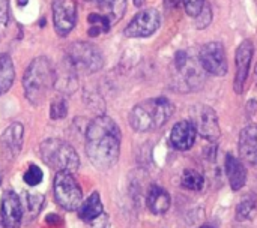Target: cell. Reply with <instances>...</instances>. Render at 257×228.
I'll return each mask as SVG.
<instances>
[{
  "mask_svg": "<svg viewBox=\"0 0 257 228\" xmlns=\"http://www.w3.org/2000/svg\"><path fill=\"white\" fill-rule=\"evenodd\" d=\"M15 78L14 63L8 54H0V95H5Z\"/></svg>",
  "mask_w": 257,
  "mask_h": 228,
  "instance_id": "obj_20",
  "label": "cell"
},
{
  "mask_svg": "<svg viewBox=\"0 0 257 228\" xmlns=\"http://www.w3.org/2000/svg\"><path fill=\"white\" fill-rule=\"evenodd\" d=\"M27 2H29V0H18V5H20V6H24V5H27Z\"/></svg>",
  "mask_w": 257,
  "mask_h": 228,
  "instance_id": "obj_33",
  "label": "cell"
},
{
  "mask_svg": "<svg viewBox=\"0 0 257 228\" xmlns=\"http://www.w3.org/2000/svg\"><path fill=\"white\" fill-rule=\"evenodd\" d=\"M23 135L24 129L20 123H12L6 128V131L2 135V146L9 155H18L23 146Z\"/></svg>",
  "mask_w": 257,
  "mask_h": 228,
  "instance_id": "obj_18",
  "label": "cell"
},
{
  "mask_svg": "<svg viewBox=\"0 0 257 228\" xmlns=\"http://www.w3.org/2000/svg\"><path fill=\"white\" fill-rule=\"evenodd\" d=\"M66 62L77 71L84 74H93L104 65L101 51L89 42H75L68 48Z\"/></svg>",
  "mask_w": 257,
  "mask_h": 228,
  "instance_id": "obj_6",
  "label": "cell"
},
{
  "mask_svg": "<svg viewBox=\"0 0 257 228\" xmlns=\"http://www.w3.org/2000/svg\"><path fill=\"white\" fill-rule=\"evenodd\" d=\"M190 122L196 128L197 134L205 140L215 143L221 137V129L218 123V116L209 105L196 104L190 108Z\"/></svg>",
  "mask_w": 257,
  "mask_h": 228,
  "instance_id": "obj_8",
  "label": "cell"
},
{
  "mask_svg": "<svg viewBox=\"0 0 257 228\" xmlns=\"http://www.w3.org/2000/svg\"><path fill=\"white\" fill-rule=\"evenodd\" d=\"M8 20V9H6V2L0 0V23H6Z\"/></svg>",
  "mask_w": 257,
  "mask_h": 228,
  "instance_id": "obj_30",
  "label": "cell"
},
{
  "mask_svg": "<svg viewBox=\"0 0 257 228\" xmlns=\"http://www.w3.org/2000/svg\"><path fill=\"white\" fill-rule=\"evenodd\" d=\"M173 66L176 69V87L179 90L196 92L205 86L206 71L200 63L199 56H193L182 50L175 54Z\"/></svg>",
  "mask_w": 257,
  "mask_h": 228,
  "instance_id": "obj_4",
  "label": "cell"
},
{
  "mask_svg": "<svg viewBox=\"0 0 257 228\" xmlns=\"http://www.w3.org/2000/svg\"><path fill=\"white\" fill-rule=\"evenodd\" d=\"M134 2V5L137 6V8H142L143 5H145V0H133Z\"/></svg>",
  "mask_w": 257,
  "mask_h": 228,
  "instance_id": "obj_32",
  "label": "cell"
},
{
  "mask_svg": "<svg viewBox=\"0 0 257 228\" xmlns=\"http://www.w3.org/2000/svg\"><path fill=\"white\" fill-rule=\"evenodd\" d=\"M197 18V27L199 29H205L209 23H211V18H212V11H211V6L209 5H205L202 12L196 17Z\"/></svg>",
  "mask_w": 257,
  "mask_h": 228,
  "instance_id": "obj_29",
  "label": "cell"
},
{
  "mask_svg": "<svg viewBox=\"0 0 257 228\" xmlns=\"http://www.w3.org/2000/svg\"><path fill=\"white\" fill-rule=\"evenodd\" d=\"M54 86H56V69L53 63L44 56L32 60L23 78L26 98L33 105H38L45 101V98L54 89Z\"/></svg>",
  "mask_w": 257,
  "mask_h": 228,
  "instance_id": "obj_3",
  "label": "cell"
},
{
  "mask_svg": "<svg viewBox=\"0 0 257 228\" xmlns=\"http://www.w3.org/2000/svg\"><path fill=\"white\" fill-rule=\"evenodd\" d=\"M2 222L6 228H18L23 219V204L20 197L14 191H6L2 195L0 206Z\"/></svg>",
  "mask_w": 257,
  "mask_h": 228,
  "instance_id": "obj_13",
  "label": "cell"
},
{
  "mask_svg": "<svg viewBox=\"0 0 257 228\" xmlns=\"http://www.w3.org/2000/svg\"><path fill=\"white\" fill-rule=\"evenodd\" d=\"M53 23L59 36H66L77 23L75 0H53Z\"/></svg>",
  "mask_w": 257,
  "mask_h": 228,
  "instance_id": "obj_11",
  "label": "cell"
},
{
  "mask_svg": "<svg viewBox=\"0 0 257 228\" xmlns=\"http://www.w3.org/2000/svg\"><path fill=\"white\" fill-rule=\"evenodd\" d=\"M104 213V207L99 198L98 192H93L87 200H84L81 203V206L78 207V216L84 221V222H92L96 218H99Z\"/></svg>",
  "mask_w": 257,
  "mask_h": 228,
  "instance_id": "obj_19",
  "label": "cell"
},
{
  "mask_svg": "<svg viewBox=\"0 0 257 228\" xmlns=\"http://www.w3.org/2000/svg\"><path fill=\"white\" fill-rule=\"evenodd\" d=\"M197 131L190 120L178 122L170 132V143L178 150H188L196 143Z\"/></svg>",
  "mask_w": 257,
  "mask_h": 228,
  "instance_id": "obj_15",
  "label": "cell"
},
{
  "mask_svg": "<svg viewBox=\"0 0 257 228\" xmlns=\"http://www.w3.org/2000/svg\"><path fill=\"white\" fill-rule=\"evenodd\" d=\"M202 66L208 74L223 77L227 74V56L221 42H208L199 51Z\"/></svg>",
  "mask_w": 257,
  "mask_h": 228,
  "instance_id": "obj_10",
  "label": "cell"
},
{
  "mask_svg": "<svg viewBox=\"0 0 257 228\" xmlns=\"http://www.w3.org/2000/svg\"><path fill=\"white\" fill-rule=\"evenodd\" d=\"M173 104L164 98H152L137 104L130 113V125L137 132H148L164 126L173 116Z\"/></svg>",
  "mask_w": 257,
  "mask_h": 228,
  "instance_id": "obj_2",
  "label": "cell"
},
{
  "mask_svg": "<svg viewBox=\"0 0 257 228\" xmlns=\"http://www.w3.org/2000/svg\"><path fill=\"white\" fill-rule=\"evenodd\" d=\"M54 197L57 204L65 210H78L83 203V192L72 173L57 171L54 177Z\"/></svg>",
  "mask_w": 257,
  "mask_h": 228,
  "instance_id": "obj_7",
  "label": "cell"
},
{
  "mask_svg": "<svg viewBox=\"0 0 257 228\" xmlns=\"http://www.w3.org/2000/svg\"><path fill=\"white\" fill-rule=\"evenodd\" d=\"M182 186L190 191H200L205 186V177L199 171L188 168L182 174Z\"/></svg>",
  "mask_w": 257,
  "mask_h": 228,
  "instance_id": "obj_23",
  "label": "cell"
},
{
  "mask_svg": "<svg viewBox=\"0 0 257 228\" xmlns=\"http://www.w3.org/2000/svg\"><path fill=\"white\" fill-rule=\"evenodd\" d=\"M146 203H148V207L152 213L155 215H163L166 213L169 209H170V195L169 192L158 186V185H152L148 191V198H146Z\"/></svg>",
  "mask_w": 257,
  "mask_h": 228,
  "instance_id": "obj_17",
  "label": "cell"
},
{
  "mask_svg": "<svg viewBox=\"0 0 257 228\" xmlns=\"http://www.w3.org/2000/svg\"><path fill=\"white\" fill-rule=\"evenodd\" d=\"M224 167H226V174L229 177V183H230L232 189L239 191L241 188H244V185L247 183V170H245L242 161L235 158L232 153H227Z\"/></svg>",
  "mask_w": 257,
  "mask_h": 228,
  "instance_id": "obj_16",
  "label": "cell"
},
{
  "mask_svg": "<svg viewBox=\"0 0 257 228\" xmlns=\"http://www.w3.org/2000/svg\"><path fill=\"white\" fill-rule=\"evenodd\" d=\"M178 2H179V0H164V3H166L167 8H175V6L178 5Z\"/></svg>",
  "mask_w": 257,
  "mask_h": 228,
  "instance_id": "obj_31",
  "label": "cell"
},
{
  "mask_svg": "<svg viewBox=\"0 0 257 228\" xmlns=\"http://www.w3.org/2000/svg\"><path fill=\"white\" fill-rule=\"evenodd\" d=\"M239 156L241 161L250 165L257 164V125L245 126L239 134Z\"/></svg>",
  "mask_w": 257,
  "mask_h": 228,
  "instance_id": "obj_14",
  "label": "cell"
},
{
  "mask_svg": "<svg viewBox=\"0 0 257 228\" xmlns=\"http://www.w3.org/2000/svg\"><path fill=\"white\" fill-rule=\"evenodd\" d=\"M161 26V14L155 8H146L137 12L125 27L126 38H148Z\"/></svg>",
  "mask_w": 257,
  "mask_h": 228,
  "instance_id": "obj_9",
  "label": "cell"
},
{
  "mask_svg": "<svg viewBox=\"0 0 257 228\" xmlns=\"http://www.w3.org/2000/svg\"><path fill=\"white\" fill-rule=\"evenodd\" d=\"M42 170L38 167V165H35V164H32L29 168H27V171L24 173V176H23V179H24V182L29 185V186H36V185H39L41 182H42Z\"/></svg>",
  "mask_w": 257,
  "mask_h": 228,
  "instance_id": "obj_26",
  "label": "cell"
},
{
  "mask_svg": "<svg viewBox=\"0 0 257 228\" xmlns=\"http://www.w3.org/2000/svg\"><path fill=\"white\" fill-rule=\"evenodd\" d=\"M253 53H254V45L250 39L242 41L239 47L236 48V56H235V63H236V75L233 81V89L238 95L244 92L247 78H248V71L250 65L253 60Z\"/></svg>",
  "mask_w": 257,
  "mask_h": 228,
  "instance_id": "obj_12",
  "label": "cell"
},
{
  "mask_svg": "<svg viewBox=\"0 0 257 228\" xmlns=\"http://www.w3.org/2000/svg\"><path fill=\"white\" fill-rule=\"evenodd\" d=\"M254 209H256V198L253 194H248L247 197L242 198V201L239 203L236 209V219L245 221L251 215V212H254Z\"/></svg>",
  "mask_w": 257,
  "mask_h": 228,
  "instance_id": "obj_24",
  "label": "cell"
},
{
  "mask_svg": "<svg viewBox=\"0 0 257 228\" xmlns=\"http://www.w3.org/2000/svg\"><path fill=\"white\" fill-rule=\"evenodd\" d=\"M68 114V104L63 98H59V99H54L51 107H50V117L53 120H60V119H65Z\"/></svg>",
  "mask_w": 257,
  "mask_h": 228,
  "instance_id": "obj_25",
  "label": "cell"
},
{
  "mask_svg": "<svg viewBox=\"0 0 257 228\" xmlns=\"http://www.w3.org/2000/svg\"><path fill=\"white\" fill-rule=\"evenodd\" d=\"M87 21L90 24L89 36H92V38L98 36L101 33H107L110 30V27H111V21L104 14H90L87 17Z\"/></svg>",
  "mask_w": 257,
  "mask_h": 228,
  "instance_id": "obj_22",
  "label": "cell"
},
{
  "mask_svg": "<svg viewBox=\"0 0 257 228\" xmlns=\"http://www.w3.org/2000/svg\"><path fill=\"white\" fill-rule=\"evenodd\" d=\"M182 3L190 17H197L205 6V0H182Z\"/></svg>",
  "mask_w": 257,
  "mask_h": 228,
  "instance_id": "obj_28",
  "label": "cell"
},
{
  "mask_svg": "<svg viewBox=\"0 0 257 228\" xmlns=\"http://www.w3.org/2000/svg\"><path fill=\"white\" fill-rule=\"evenodd\" d=\"M98 5L111 24L117 23L126 11V0H98Z\"/></svg>",
  "mask_w": 257,
  "mask_h": 228,
  "instance_id": "obj_21",
  "label": "cell"
},
{
  "mask_svg": "<svg viewBox=\"0 0 257 228\" xmlns=\"http://www.w3.org/2000/svg\"><path fill=\"white\" fill-rule=\"evenodd\" d=\"M27 206H29L30 213L36 215L44 206V195L38 194V192H29L27 194Z\"/></svg>",
  "mask_w": 257,
  "mask_h": 228,
  "instance_id": "obj_27",
  "label": "cell"
},
{
  "mask_svg": "<svg viewBox=\"0 0 257 228\" xmlns=\"http://www.w3.org/2000/svg\"><path fill=\"white\" fill-rule=\"evenodd\" d=\"M39 152L42 161L56 171H68L74 174L80 167V158L75 149L66 141L48 138L41 143Z\"/></svg>",
  "mask_w": 257,
  "mask_h": 228,
  "instance_id": "obj_5",
  "label": "cell"
},
{
  "mask_svg": "<svg viewBox=\"0 0 257 228\" xmlns=\"http://www.w3.org/2000/svg\"><path fill=\"white\" fill-rule=\"evenodd\" d=\"M256 77H257V65H256Z\"/></svg>",
  "mask_w": 257,
  "mask_h": 228,
  "instance_id": "obj_35",
  "label": "cell"
},
{
  "mask_svg": "<svg viewBox=\"0 0 257 228\" xmlns=\"http://www.w3.org/2000/svg\"><path fill=\"white\" fill-rule=\"evenodd\" d=\"M120 153V129L108 116L95 117L86 129V155L98 170H110Z\"/></svg>",
  "mask_w": 257,
  "mask_h": 228,
  "instance_id": "obj_1",
  "label": "cell"
},
{
  "mask_svg": "<svg viewBox=\"0 0 257 228\" xmlns=\"http://www.w3.org/2000/svg\"><path fill=\"white\" fill-rule=\"evenodd\" d=\"M0 182H2V176H0Z\"/></svg>",
  "mask_w": 257,
  "mask_h": 228,
  "instance_id": "obj_36",
  "label": "cell"
},
{
  "mask_svg": "<svg viewBox=\"0 0 257 228\" xmlns=\"http://www.w3.org/2000/svg\"><path fill=\"white\" fill-rule=\"evenodd\" d=\"M199 228H215V227H212V225H202V227H199Z\"/></svg>",
  "mask_w": 257,
  "mask_h": 228,
  "instance_id": "obj_34",
  "label": "cell"
}]
</instances>
